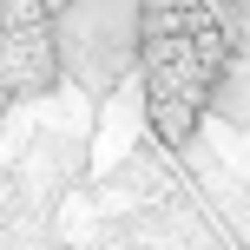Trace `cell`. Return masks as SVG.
I'll return each instance as SVG.
<instances>
[{
	"label": "cell",
	"instance_id": "3",
	"mask_svg": "<svg viewBox=\"0 0 250 250\" xmlns=\"http://www.w3.org/2000/svg\"><path fill=\"white\" fill-rule=\"evenodd\" d=\"M46 7H79V0H46Z\"/></svg>",
	"mask_w": 250,
	"mask_h": 250
},
{
	"label": "cell",
	"instance_id": "2",
	"mask_svg": "<svg viewBox=\"0 0 250 250\" xmlns=\"http://www.w3.org/2000/svg\"><path fill=\"white\" fill-rule=\"evenodd\" d=\"M46 13V0H0V92L7 99H40L60 79V33Z\"/></svg>",
	"mask_w": 250,
	"mask_h": 250
},
{
	"label": "cell",
	"instance_id": "1",
	"mask_svg": "<svg viewBox=\"0 0 250 250\" xmlns=\"http://www.w3.org/2000/svg\"><path fill=\"white\" fill-rule=\"evenodd\" d=\"M244 0H138V73H145V119L165 145H185L204 125L217 86L237 53Z\"/></svg>",
	"mask_w": 250,
	"mask_h": 250
}]
</instances>
